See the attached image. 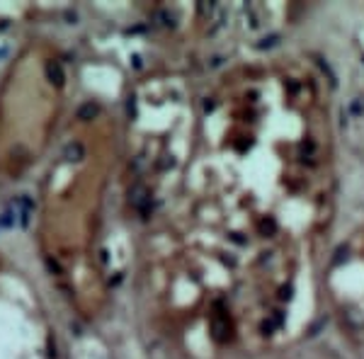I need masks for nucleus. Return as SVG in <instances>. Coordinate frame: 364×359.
Returning <instances> with one entry per match:
<instances>
[{
  "label": "nucleus",
  "mask_w": 364,
  "mask_h": 359,
  "mask_svg": "<svg viewBox=\"0 0 364 359\" xmlns=\"http://www.w3.org/2000/svg\"><path fill=\"white\" fill-rule=\"evenodd\" d=\"M46 78H49V83H51V85H56V87H61V85H64L66 75H64V68H61V63H59V61H49V63H46Z\"/></svg>",
  "instance_id": "nucleus-1"
},
{
  "label": "nucleus",
  "mask_w": 364,
  "mask_h": 359,
  "mask_svg": "<svg viewBox=\"0 0 364 359\" xmlns=\"http://www.w3.org/2000/svg\"><path fill=\"white\" fill-rule=\"evenodd\" d=\"M83 155H85V150H83V146L78 144V141H71V144L64 148V160H68V163L83 160Z\"/></svg>",
  "instance_id": "nucleus-2"
},
{
  "label": "nucleus",
  "mask_w": 364,
  "mask_h": 359,
  "mask_svg": "<svg viewBox=\"0 0 364 359\" xmlns=\"http://www.w3.org/2000/svg\"><path fill=\"white\" fill-rule=\"evenodd\" d=\"M95 114H97V105H92V102H87V105H83V107L78 109V119H83V122L92 119Z\"/></svg>",
  "instance_id": "nucleus-3"
}]
</instances>
